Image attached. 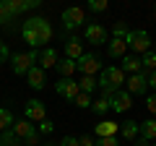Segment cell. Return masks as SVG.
<instances>
[{
  "mask_svg": "<svg viewBox=\"0 0 156 146\" xmlns=\"http://www.w3.org/2000/svg\"><path fill=\"white\" fill-rule=\"evenodd\" d=\"M146 81H148V86H151V89H156V71L146 73Z\"/></svg>",
  "mask_w": 156,
  "mask_h": 146,
  "instance_id": "obj_38",
  "label": "cell"
},
{
  "mask_svg": "<svg viewBox=\"0 0 156 146\" xmlns=\"http://www.w3.org/2000/svg\"><path fill=\"white\" fill-rule=\"evenodd\" d=\"M55 71L60 73V78H73V73H76V60H57Z\"/></svg>",
  "mask_w": 156,
  "mask_h": 146,
  "instance_id": "obj_21",
  "label": "cell"
},
{
  "mask_svg": "<svg viewBox=\"0 0 156 146\" xmlns=\"http://www.w3.org/2000/svg\"><path fill=\"white\" fill-rule=\"evenodd\" d=\"M52 130H55V123H52L50 118L42 120V123L37 125V133H39V136H52Z\"/></svg>",
  "mask_w": 156,
  "mask_h": 146,
  "instance_id": "obj_29",
  "label": "cell"
},
{
  "mask_svg": "<svg viewBox=\"0 0 156 146\" xmlns=\"http://www.w3.org/2000/svg\"><path fill=\"white\" fill-rule=\"evenodd\" d=\"M130 107H133V97H130L125 89L115 91V94L109 97V110H115V112H128Z\"/></svg>",
  "mask_w": 156,
  "mask_h": 146,
  "instance_id": "obj_9",
  "label": "cell"
},
{
  "mask_svg": "<svg viewBox=\"0 0 156 146\" xmlns=\"http://www.w3.org/2000/svg\"><path fill=\"white\" fill-rule=\"evenodd\" d=\"M23 39L29 42V47H42V45H47V42L52 39V26H50V21L47 18H42V16H31V18H26L23 21Z\"/></svg>",
  "mask_w": 156,
  "mask_h": 146,
  "instance_id": "obj_1",
  "label": "cell"
},
{
  "mask_svg": "<svg viewBox=\"0 0 156 146\" xmlns=\"http://www.w3.org/2000/svg\"><path fill=\"white\" fill-rule=\"evenodd\" d=\"M117 130H120V123H115V120H99V123L94 125V133L99 136V138H109Z\"/></svg>",
  "mask_w": 156,
  "mask_h": 146,
  "instance_id": "obj_15",
  "label": "cell"
},
{
  "mask_svg": "<svg viewBox=\"0 0 156 146\" xmlns=\"http://www.w3.org/2000/svg\"><path fill=\"white\" fill-rule=\"evenodd\" d=\"M11 130L18 136L21 144H26V146H39V138H42V136L37 133V125H34V123H29V120H16Z\"/></svg>",
  "mask_w": 156,
  "mask_h": 146,
  "instance_id": "obj_4",
  "label": "cell"
},
{
  "mask_svg": "<svg viewBox=\"0 0 156 146\" xmlns=\"http://www.w3.org/2000/svg\"><path fill=\"white\" fill-rule=\"evenodd\" d=\"M154 146H156V144H154Z\"/></svg>",
  "mask_w": 156,
  "mask_h": 146,
  "instance_id": "obj_42",
  "label": "cell"
},
{
  "mask_svg": "<svg viewBox=\"0 0 156 146\" xmlns=\"http://www.w3.org/2000/svg\"><path fill=\"white\" fill-rule=\"evenodd\" d=\"M146 107H148V112H151V115H156V91L146 97Z\"/></svg>",
  "mask_w": 156,
  "mask_h": 146,
  "instance_id": "obj_34",
  "label": "cell"
},
{
  "mask_svg": "<svg viewBox=\"0 0 156 146\" xmlns=\"http://www.w3.org/2000/svg\"><path fill=\"white\" fill-rule=\"evenodd\" d=\"M8 57H11V50H8V45H5V42L0 39V65H3V63H5Z\"/></svg>",
  "mask_w": 156,
  "mask_h": 146,
  "instance_id": "obj_35",
  "label": "cell"
},
{
  "mask_svg": "<svg viewBox=\"0 0 156 146\" xmlns=\"http://www.w3.org/2000/svg\"><path fill=\"white\" fill-rule=\"evenodd\" d=\"M128 31H130L128 24L117 21V24H115V29H112V37H117V39H125V34H128Z\"/></svg>",
  "mask_w": 156,
  "mask_h": 146,
  "instance_id": "obj_31",
  "label": "cell"
},
{
  "mask_svg": "<svg viewBox=\"0 0 156 146\" xmlns=\"http://www.w3.org/2000/svg\"><path fill=\"white\" fill-rule=\"evenodd\" d=\"M107 8H109L107 0H89V11H94V13H101V11H107Z\"/></svg>",
  "mask_w": 156,
  "mask_h": 146,
  "instance_id": "obj_32",
  "label": "cell"
},
{
  "mask_svg": "<svg viewBox=\"0 0 156 146\" xmlns=\"http://www.w3.org/2000/svg\"><path fill=\"white\" fill-rule=\"evenodd\" d=\"M76 71H81V76H94L101 71V63L94 52H83V55L76 60Z\"/></svg>",
  "mask_w": 156,
  "mask_h": 146,
  "instance_id": "obj_8",
  "label": "cell"
},
{
  "mask_svg": "<svg viewBox=\"0 0 156 146\" xmlns=\"http://www.w3.org/2000/svg\"><path fill=\"white\" fill-rule=\"evenodd\" d=\"M86 42H91V45H104L107 42V29L101 26V24H89L83 31Z\"/></svg>",
  "mask_w": 156,
  "mask_h": 146,
  "instance_id": "obj_12",
  "label": "cell"
},
{
  "mask_svg": "<svg viewBox=\"0 0 156 146\" xmlns=\"http://www.w3.org/2000/svg\"><path fill=\"white\" fill-rule=\"evenodd\" d=\"M23 115L26 118L23 120H29V123H42V120H47V107H44V102H39V99H29L26 104H23Z\"/></svg>",
  "mask_w": 156,
  "mask_h": 146,
  "instance_id": "obj_7",
  "label": "cell"
},
{
  "mask_svg": "<svg viewBox=\"0 0 156 146\" xmlns=\"http://www.w3.org/2000/svg\"><path fill=\"white\" fill-rule=\"evenodd\" d=\"M107 52H109V57H115V60H122V57L128 55V45H125V39L112 37V39L107 42Z\"/></svg>",
  "mask_w": 156,
  "mask_h": 146,
  "instance_id": "obj_14",
  "label": "cell"
},
{
  "mask_svg": "<svg viewBox=\"0 0 156 146\" xmlns=\"http://www.w3.org/2000/svg\"><path fill=\"white\" fill-rule=\"evenodd\" d=\"M26 84L31 86V89H44L47 86V71H42L39 65H34L31 71L26 73Z\"/></svg>",
  "mask_w": 156,
  "mask_h": 146,
  "instance_id": "obj_13",
  "label": "cell"
},
{
  "mask_svg": "<svg viewBox=\"0 0 156 146\" xmlns=\"http://www.w3.org/2000/svg\"><path fill=\"white\" fill-rule=\"evenodd\" d=\"M94 146H120V141H117V136H109V138H96Z\"/></svg>",
  "mask_w": 156,
  "mask_h": 146,
  "instance_id": "obj_33",
  "label": "cell"
},
{
  "mask_svg": "<svg viewBox=\"0 0 156 146\" xmlns=\"http://www.w3.org/2000/svg\"><path fill=\"white\" fill-rule=\"evenodd\" d=\"M78 89L86 91V94H91V91L96 89V78H94V76H81V81H78Z\"/></svg>",
  "mask_w": 156,
  "mask_h": 146,
  "instance_id": "obj_26",
  "label": "cell"
},
{
  "mask_svg": "<svg viewBox=\"0 0 156 146\" xmlns=\"http://www.w3.org/2000/svg\"><path fill=\"white\" fill-rule=\"evenodd\" d=\"M140 68H143V73L156 71V52H146V55L140 57Z\"/></svg>",
  "mask_w": 156,
  "mask_h": 146,
  "instance_id": "obj_24",
  "label": "cell"
},
{
  "mask_svg": "<svg viewBox=\"0 0 156 146\" xmlns=\"http://www.w3.org/2000/svg\"><path fill=\"white\" fill-rule=\"evenodd\" d=\"M154 13H156V5H154Z\"/></svg>",
  "mask_w": 156,
  "mask_h": 146,
  "instance_id": "obj_41",
  "label": "cell"
},
{
  "mask_svg": "<svg viewBox=\"0 0 156 146\" xmlns=\"http://www.w3.org/2000/svg\"><path fill=\"white\" fill-rule=\"evenodd\" d=\"M125 84V73L120 71L117 65H107L99 71V81H96V86L101 89V97L104 99H109L115 91H120V86Z\"/></svg>",
  "mask_w": 156,
  "mask_h": 146,
  "instance_id": "obj_2",
  "label": "cell"
},
{
  "mask_svg": "<svg viewBox=\"0 0 156 146\" xmlns=\"http://www.w3.org/2000/svg\"><path fill=\"white\" fill-rule=\"evenodd\" d=\"M57 65V50H52V47H44V50L39 52V68L42 71H50V68Z\"/></svg>",
  "mask_w": 156,
  "mask_h": 146,
  "instance_id": "obj_18",
  "label": "cell"
},
{
  "mask_svg": "<svg viewBox=\"0 0 156 146\" xmlns=\"http://www.w3.org/2000/svg\"><path fill=\"white\" fill-rule=\"evenodd\" d=\"M11 18H13V13H11V8H8V0H0V24L11 21Z\"/></svg>",
  "mask_w": 156,
  "mask_h": 146,
  "instance_id": "obj_30",
  "label": "cell"
},
{
  "mask_svg": "<svg viewBox=\"0 0 156 146\" xmlns=\"http://www.w3.org/2000/svg\"><path fill=\"white\" fill-rule=\"evenodd\" d=\"M55 91L62 97V99L73 102V99L78 97V91H81V89H78V81H73V78H60V81L55 84Z\"/></svg>",
  "mask_w": 156,
  "mask_h": 146,
  "instance_id": "obj_10",
  "label": "cell"
},
{
  "mask_svg": "<svg viewBox=\"0 0 156 146\" xmlns=\"http://www.w3.org/2000/svg\"><path fill=\"white\" fill-rule=\"evenodd\" d=\"M13 123H16V120H13V112L8 107H0V133H3V130H11Z\"/></svg>",
  "mask_w": 156,
  "mask_h": 146,
  "instance_id": "obj_23",
  "label": "cell"
},
{
  "mask_svg": "<svg viewBox=\"0 0 156 146\" xmlns=\"http://www.w3.org/2000/svg\"><path fill=\"white\" fill-rule=\"evenodd\" d=\"M117 133L122 136V138H135V136H138V123H135V120H125V123H120V130H117Z\"/></svg>",
  "mask_w": 156,
  "mask_h": 146,
  "instance_id": "obj_22",
  "label": "cell"
},
{
  "mask_svg": "<svg viewBox=\"0 0 156 146\" xmlns=\"http://www.w3.org/2000/svg\"><path fill=\"white\" fill-rule=\"evenodd\" d=\"M120 71H122V73H130V76H133V73H140V71H143V68H140V57L133 55V52H128V55L122 57Z\"/></svg>",
  "mask_w": 156,
  "mask_h": 146,
  "instance_id": "obj_19",
  "label": "cell"
},
{
  "mask_svg": "<svg viewBox=\"0 0 156 146\" xmlns=\"http://www.w3.org/2000/svg\"><path fill=\"white\" fill-rule=\"evenodd\" d=\"M62 26H65V31H76L78 26H83V21H86V11L83 8H65L62 11Z\"/></svg>",
  "mask_w": 156,
  "mask_h": 146,
  "instance_id": "obj_6",
  "label": "cell"
},
{
  "mask_svg": "<svg viewBox=\"0 0 156 146\" xmlns=\"http://www.w3.org/2000/svg\"><path fill=\"white\" fill-rule=\"evenodd\" d=\"M125 45H128V50L133 52V55H138V52H151V37L148 31H143V29H130L128 34H125Z\"/></svg>",
  "mask_w": 156,
  "mask_h": 146,
  "instance_id": "obj_3",
  "label": "cell"
},
{
  "mask_svg": "<svg viewBox=\"0 0 156 146\" xmlns=\"http://www.w3.org/2000/svg\"><path fill=\"white\" fill-rule=\"evenodd\" d=\"M73 104H76V107H81V110L91 107V94H86V91H78V97L73 99Z\"/></svg>",
  "mask_w": 156,
  "mask_h": 146,
  "instance_id": "obj_28",
  "label": "cell"
},
{
  "mask_svg": "<svg viewBox=\"0 0 156 146\" xmlns=\"http://www.w3.org/2000/svg\"><path fill=\"white\" fill-rule=\"evenodd\" d=\"M39 60V52L31 50V52H16L11 55V65H13V73L16 76H26L29 71L34 68V63Z\"/></svg>",
  "mask_w": 156,
  "mask_h": 146,
  "instance_id": "obj_5",
  "label": "cell"
},
{
  "mask_svg": "<svg viewBox=\"0 0 156 146\" xmlns=\"http://www.w3.org/2000/svg\"><path fill=\"white\" fill-rule=\"evenodd\" d=\"M81 55H83V42L78 39V37H70L65 42V57L68 60H78Z\"/></svg>",
  "mask_w": 156,
  "mask_h": 146,
  "instance_id": "obj_17",
  "label": "cell"
},
{
  "mask_svg": "<svg viewBox=\"0 0 156 146\" xmlns=\"http://www.w3.org/2000/svg\"><path fill=\"white\" fill-rule=\"evenodd\" d=\"M8 8H11L13 16H18V13H26V11L39 8V0H8Z\"/></svg>",
  "mask_w": 156,
  "mask_h": 146,
  "instance_id": "obj_16",
  "label": "cell"
},
{
  "mask_svg": "<svg viewBox=\"0 0 156 146\" xmlns=\"http://www.w3.org/2000/svg\"><path fill=\"white\" fill-rule=\"evenodd\" d=\"M0 146H21V141H18V136L13 130H3L0 133Z\"/></svg>",
  "mask_w": 156,
  "mask_h": 146,
  "instance_id": "obj_25",
  "label": "cell"
},
{
  "mask_svg": "<svg viewBox=\"0 0 156 146\" xmlns=\"http://www.w3.org/2000/svg\"><path fill=\"white\" fill-rule=\"evenodd\" d=\"M91 110H94V115H107V112H109V99L99 97L96 102H91Z\"/></svg>",
  "mask_w": 156,
  "mask_h": 146,
  "instance_id": "obj_27",
  "label": "cell"
},
{
  "mask_svg": "<svg viewBox=\"0 0 156 146\" xmlns=\"http://www.w3.org/2000/svg\"><path fill=\"white\" fill-rule=\"evenodd\" d=\"M57 146H78V138H76V136H65Z\"/></svg>",
  "mask_w": 156,
  "mask_h": 146,
  "instance_id": "obj_36",
  "label": "cell"
},
{
  "mask_svg": "<svg viewBox=\"0 0 156 146\" xmlns=\"http://www.w3.org/2000/svg\"><path fill=\"white\" fill-rule=\"evenodd\" d=\"M140 146H146V144H143V141H140Z\"/></svg>",
  "mask_w": 156,
  "mask_h": 146,
  "instance_id": "obj_40",
  "label": "cell"
},
{
  "mask_svg": "<svg viewBox=\"0 0 156 146\" xmlns=\"http://www.w3.org/2000/svg\"><path fill=\"white\" fill-rule=\"evenodd\" d=\"M78 146H94V138L91 136H81L78 138Z\"/></svg>",
  "mask_w": 156,
  "mask_h": 146,
  "instance_id": "obj_37",
  "label": "cell"
},
{
  "mask_svg": "<svg viewBox=\"0 0 156 146\" xmlns=\"http://www.w3.org/2000/svg\"><path fill=\"white\" fill-rule=\"evenodd\" d=\"M44 146H57V144H55V141H47V144H44Z\"/></svg>",
  "mask_w": 156,
  "mask_h": 146,
  "instance_id": "obj_39",
  "label": "cell"
},
{
  "mask_svg": "<svg viewBox=\"0 0 156 146\" xmlns=\"http://www.w3.org/2000/svg\"><path fill=\"white\" fill-rule=\"evenodd\" d=\"M125 84H128V89H125V91H128L130 97H133V94L140 97V94H146V91H148V81H146V73H143V71H140V73H133Z\"/></svg>",
  "mask_w": 156,
  "mask_h": 146,
  "instance_id": "obj_11",
  "label": "cell"
},
{
  "mask_svg": "<svg viewBox=\"0 0 156 146\" xmlns=\"http://www.w3.org/2000/svg\"><path fill=\"white\" fill-rule=\"evenodd\" d=\"M138 136H140V141H151V138H156V120H143V123H138Z\"/></svg>",
  "mask_w": 156,
  "mask_h": 146,
  "instance_id": "obj_20",
  "label": "cell"
}]
</instances>
